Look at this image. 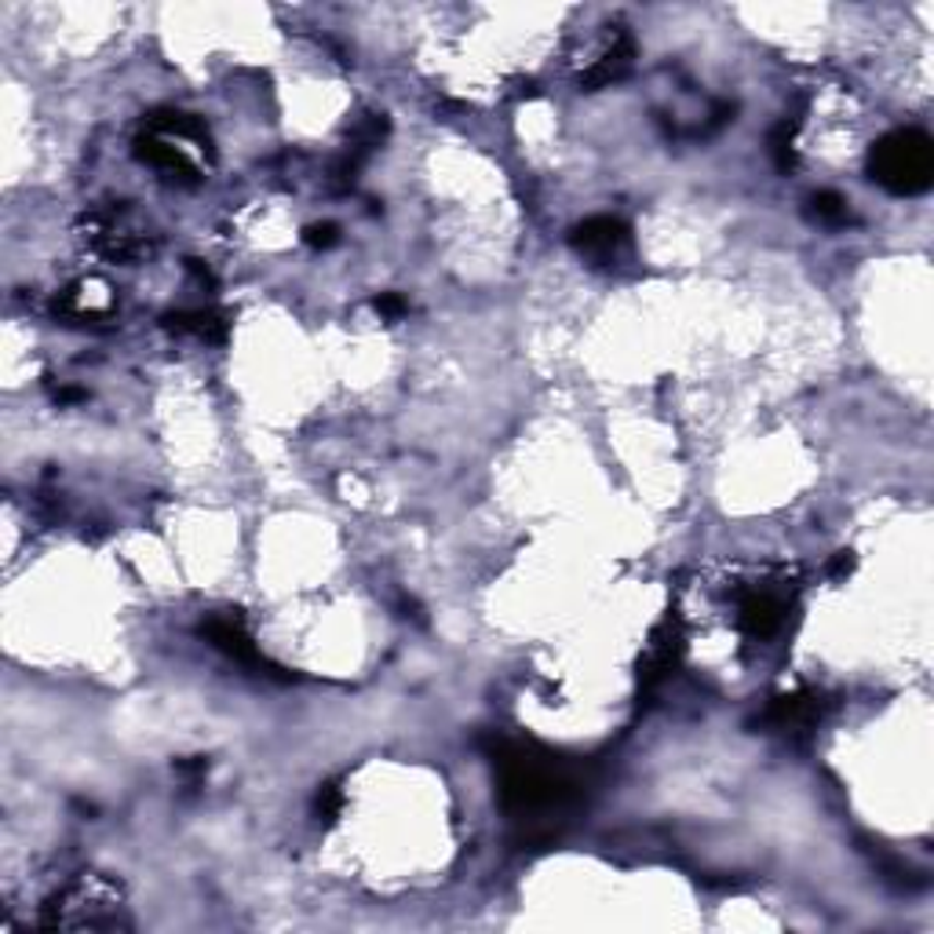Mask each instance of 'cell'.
Returning <instances> with one entry per match:
<instances>
[{"label": "cell", "mask_w": 934, "mask_h": 934, "mask_svg": "<svg viewBox=\"0 0 934 934\" xmlns=\"http://www.w3.org/2000/svg\"><path fill=\"white\" fill-rule=\"evenodd\" d=\"M493 763L501 774V799L515 814H540L556 810L567 799L577 796L581 781L573 778L570 767L556 763L551 756H540L534 748L497 742Z\"/></svg>", "instance_id": "cell-1"}, {"label": "cell", "mask_w": 934, "mask_h": 934, "mask_svg": "<svg viewBox=\"0 0 934 934\" xmlns=\"http://www.w3.org/2000/svg\"><path fill=\"white\" fill-rule=\"evenodd\" d=\"M89 242L95 253L106 259H139L150 253V242L136 226H128L117 212H95L89 215Z\"/></svg>", "instance_id": "cell-4"}, {"label": "cell", "mask_w": 934, "mask_h": 934, "mask_svg": "<svg viewBox=\"0 0 934 934\" xmlns=\"http://www.w3.org/2000/svg\"><path fill=\"white\" fill-rule=\"evenodd\" d=\"M628 245H632V234L614 215H592L573 231V248L592 264H617L628 253Z\"/></svg>", "instance_id": "cell-3"}, {"label": "cell", "mask_w": 934, "mask_h": 934, "mask_svg": "<svg viewBox=\"0 0 934 934\" xmlns=\"http://www.w3.org/2000/svg\"><path fill=\"white\" fill-rule=\"evenodd\" d=\"M792 136H796V121H781L774 132H770V154H774L778 168L789 172L792 168Z\"/></svg>", "instance_id": "cell-12"}, {"label": "cell", "mask_w": 934, "mask_h": 934, "mask_svg": "<svg viewBox=\"0 0 934 934\" xmlns=\"http://www.w3.org/2000/svg\"><path fill=\"white\" fill-rule=\"evenodd\" d=\"M821 698L814 690H803V693H785V698H778L774 704L767 709V726H774V731L781 734H807L818 726L821 720Z\"/></svg>", "instance_id": "cell-6"}, {"label": "cell", "mask_w": 934, "mask_h": 934, "mask_svg": "<svg viewBox=\"0 0 934 934\" xmlns=\"http://www.w3.org/2000/svg\"><path fill=\"white\" fill-rule=\"evenodd\" d=\"M336 223H314L311 231H307V245H314V248H329V245H336Z\"/></svg>", "instance_id": "cell-15"}, {"label": "cell", "mask_w": 934, "mask_h": 934, "mask_svg": "<svg viewBox=\"0 0 934 934\" xmlns=\"http://www.w3.org/2000/svg\"><path fill=\"white\" fill-rule=\"evenodd\" d=\"M810 215H814L818 223L840 226V223L851 220V209H847V201L840 198V194L821 190V194H814V198H810Z\"/></svg>", "instance_id": "cell-11"}, {"label": "cell", "mask_w": 934, "mask_h": 934, "mask_svg": "<svg viewBox=\"0 0 934 934\" xmlns=\"http://www.w3.org/2000/svg\"><path fill=\"white\" fill-rule=\"evenodd\" d=\"M785 614H789L785 595H778V592H770V588L748 592L745 599H742V628H745L748 635H756V639L774 635L778 628H781V621H785Z\"/></svg>", "instance_id": "cell-7"}, {"label": "cell", "mask_w": 934, "mask_h": 934, "mask_svg": "<svg viewBox=\"0 0 934 934\" xmlns=\"http://www.w3.org/2000/svg\"><path fill=\"white\" fill-rule=\"evenodd\" d=\"M165 325L172 332L194 336V340H205V343L226 340V322L215 311H179V314H168Z\"/></svg>", "instance_id": "cell-9"}, {"label": "cell", "mask_w": 934, "mask_h": 934, "mask_svg": "<svg viewBox=\"0 0 934 934\" xmlns=\"http://www.w3.org/2000/svg\"><path fill=\"white\" fill-rule=\"evenodd\" d=\"M201 635L209 639V643L220 650V654H226L231 661H237V665H248V668H275L264 654H259L256 643L245 635V628L237 624L234 617H209V621L201 624Z\"/></svg>", "instance_id": "cell-5"}, {"label": "cell", "mask_w": 934, "mask_h": 934, "mask_svg": "<svg viewBox=\"0 0 934 934\" xmlns=\"http://www.w3.org/2000/svg\"><path fill=\"white\" fill-rule=\"evenodd\" d=\"M868 172H873V179L890 194H901V198L923 194L934 179L931 139L923 132H917V128H898V132L884 136L873 147Z\"/></svg>", "instance_id": "cell-2"}, {"label": "cell", "mask_w": 934, "mask_h": 934, "mask_svg": "<svg viewBox=\"0 0 934 934\" xmlns=\"http://www.w3.org/2000/svg\"><path fill=\"white\" fill-rule=\"evenodd\" d=\"M139 157H143L147 165H154L157 172H165L168 179H187V183L198 179V165L187 157V150L176 147V139H165V136L139 139Z\"/></svg>", "instance_id": "cell-8"}, {"label": "cell", "mask_w": 934, "mask_h": 934, "mask_svg": "<svg viewBox=\"0 0 934 934\" xmlns=\"http://www.w3.org/2000/svg\"><path fill=\"white\" fill-rule=\"evenodd\" d=\"M176 770H179L183 778H201L205 770H209V763H205L201 756H194V759H179V763H176Z\"/></svg>", "instance_id": "cell-16"}, {"label": "cell", "mask_w": 934, "mask_h": 934, "mask_svg": "<svg viewBox=\"0 0 934 934\" xmlns=\"http://www.w3.org/2000/svg\"><path fill=\"white\" fill-rule=\"evenodd\" d=\"M373 307H376V314H384V318H401V314H406V300L401 296H395V292H380V296L373 300Z\"/></svg>", "instance_id": "cell-14"}, {"label": "cell", "mask_w": 934, "mask_h": 934, "mask_svg": "<svg viewBox=\"0 0 934 934\" xmlns=\"http://www.w3.org/2000/svg\"><path fill=\"white\" fill-rule=\"evenodd\" d=\"M854 570V559H851V551H840V556L832 559V567H829V573H836V577H847V573Z\"/></svg>", "instance_id": "cell-17"}, {"label": "cell", "mask_w": 934, "mask_h": 934, "mask_svg": "<svg viewBox=\"0 0 934 934\" xmlns=\"http://www.w3.org/2000/svg\"><path fill=\"white\" fill-rule=\"evenodd\" d=\"M628 67H632V40L621 34L610 48L603 51L599 62H595V67L584 73V84H588V89H603V84L621 81L628 73Z\"/></svg>", "instance_id": "cell-10"}, {"label": "cell", "mask_w": 934, "mask_h": 934, "mask_svg": "<svg viewBox=\"0 0 934 934\" xmlns=\"http://www.w3.org/2000/svg\"><path fill=\"white\" fill-rule=\"evenodd\" d=\"M340 807H343V796L336 785H325L318 792V799H314V810H318V818H325V821H332L336 814H340Z\"/></svg>", "instance_id": "cell-13"}]
</instances>
